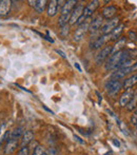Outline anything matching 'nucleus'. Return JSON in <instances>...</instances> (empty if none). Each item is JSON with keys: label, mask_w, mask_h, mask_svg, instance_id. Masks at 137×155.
Masks as SVG:
<instances>
[{"label": "nucleus", "mask_w": 137, "mask_h": 155, "mask_svg": "<svg viewBox=\"0 0 137 155\" xmlns=\"http://www.w3.org/2000/svg\"><path fill=\"white\" fill-rule=\"evenodd\" d=\"M128 59H131V58L129 57L128 51L127 50H122V51H120V52L112 54V55L108 58V60L106 61L104 68H106V71H116V70H118L119 67Z\"/></svg>", "instance_id": "obj_1"}, {"label": "nucleus", "mask_w": 137, "mask_h": 155, "mask_svg": "<svg viewBox=\"0 0 137 155\" xmlns=\"http://www.w3.org/2000/svg\"><path fill=\"white\" fill-rule=\"evenodd\" d=\"M137 70V62L134 63L133 65L129 68H123V69H119L114 71L112 74H111V79H114V80H120L123 79L127 75L131 74L132 72H135Z\"/></svg>", "instance_id": "obj_2"}, {"label": "nucleus", "mask_w": 137, "mask_h": 155, "mask_svg": "<svg viewBox=\"0 0 137 155\" xmlns=\"http://www.w3.org/2000/svg\"><path fill=\"white\" fill-rule=\"evenodd\" d=\"M104 89H106V91L108 92L109 95L115 96L116 94H118V92L121 89H122V82H121L120 80L110 79L106 82Z\"/></svg>", "instance_id": "obj_3"}, {"label": "nucleus", "mask_w": 137, "mask_h": 155, "mask_svg": "<svg viewBox=\"0 0 137 155\" xmlns=\"http://www.w3.org/2000/svg\"><path fill=\"white\" fill-rule=\"evenodd\" d=\"M119 25H120L119 18L116 17V18L111 19V20L108 21L106 25H103V28H101V35H110Z\"/></svg>", "instance_id": "obj_4"}, {"label": "nucleus", "mask_w": 137, "mask_h": 155, "mask_svg": "<svg viewBox=\"0 0 137 155\" xmlns=\"http://www.w3.org/2000/svg\"><path fill=\"white\" fill-rule=\"evenodd\" d=\"M112 54V47L111 45H106L103 49L100 50L98 54L96 55V63L97 64H103L104 61L108 60V58L111 56Z\"/></svg>", "instance_id": "obj_5"}, {"label": "nucleus", "mask_w": 137, "mask_h": 155, "mask_svg": "<svg viewBox=\"0 0 137 155\" xmlns=\"http://www.w3.org/2000/svg\"><path fill=\"white\" fill-rule=\"evenodd\" d=\"M108 41H110V35H100L94 40L90 41V48L92 50H98L101 47H103Z\"/></svg>", "instance_id": "obj_6"}, {"label": "nucleus", "mask_w": 137, "mask_h": 155, "mask_svg": "<svg viewBox=\"0 0 137 155\" xmlns=\"http://www.w3.org/2000/svg\"><path fill=\"white\" fill-rule=\"evenodd\" d=\"M89 27H90V22L88 20L84 21L82 25H78V29L75 31L74 34V40L75 41H80L84 37V35L89 32Z\"/></svg>", "instance_id": "obj_7"}, {"label": "nucleus", "mask_w": 137, "mask_h": 155, "mask_svg": "<svg viewBox=\"0 0 137 155\" xmlns=\"http://www.w3.org/2000/svg\"><path fill=\"white\" fill-rule=\"evenodd\" d=\"M99 4H100V2H99L98 0H93V1H90L86 6H84L83 14L82 15H83L86 19L90 18V17L95 13V11L99 8Z\"/></svg>", "instance_id": "obj_8"}, {"label": "nucleus", "mask_w": 137, "mask_h": 155, "mask_svg": "<svg viewBox=\"0 0 137 155\" xmlns=\"http://www.w3.org/2000/svg\"><path fill=\"white\" fill-rule=\"evenodd\" d=\"M83 8H84L83 4H78V5H76L75 8H74V10L72 11V13H71V17H70V21H69L70 25H76L78 19L83 14Z\"/></svg>", "instance_id": "obj_9"}, {"label": "nucleus", "mask_w": 137, "mask_h": 155, "mask_svg": "<svg viewBox=\"0 0 137 155\" xmlns=\"http://www.w3.org/2000/svg\"><path fill=\"white\" fill-rule=\"evenodd\" d=\"M18 140L17 139H12L10 138L8 141L5 143L3 147V153L4 155H11L13 154L15 151L17 150V147H18Z\"/></svg>", "instance_id": "obj_10"}, {"label": "nucleus", "mask_w": 137, "mask_h": 155, "mask_svg": "<svg viewBox=\"0 0 137 155\" xmlns=\"http://www.w3.org/2000/svg\"><path fill=\"white\" fill-rule=\"evenodd\" d=\"M103 18L101 16H97L95 19H93V21L90 22L89 32H90L91 34H96V33L103 28Z\"/></svg>", "instance_id": "obj_11"}, {"label": "nucleus", "mask_w": 137, "mask_h": 155, "mask_svg": "<svg viewBox=\"0 0 137 155\" xmlns=\"http://www.w3.org/2000/svg\"><path fill=\"white\" fill-rule=\"evenodd\" d=\"M117 13V8L115 5H108L103 10V13H101V17L104 19H111L114 18V16Z\"/></svg>", "instance_id": "obj_12"}, {"label": "nucleus", "mask_w": 137, "mask_h": 155, "mask_svg": "<svg viewBox=\"0 0 137 155\" xmlns=\"http://www.w3.org/2000/svg\"><path fill=\"white\" fill-rule=\"evenodd\" d=\"M34 140V133L31 130L24 131L22 137H21V148L22 147H28L32 141Z\"/></svg>", "instance_id": "obj_13"}, {"label": "nucleus", "mask_w": 137, "mask_h": 155, "mask_svg": "<svg viewBox=\"0 0 137 155\" xmlns=\"http://www.w3.org/2000/svg\"><path fill=\"white\" fill-rule=\"evenodd\" d=\"M127 41H128L127 37H120V38L115 42V45L112 47V54L122 51L126 45H127ZM112 54H111V55H112Z\"/></svg>", "instance_id": "obj_14"}, {"label": "nucleus", "mask_w": 137, "mask_h": 155, "mask_svg": "<svg viewBox=\"0 0 137 155\" xmlns=\"http://www.w3.org/2000/svg\"><path fill=\"white\" fill-rule=\"evenodd\" d=\"M134 95V92L133 91H126L125 93H122V95L120 96V98H119V106L121 107V108H125V107H127V104L130 102V100L132 99V97H133Z\"/></svg>", "instance_id": "obj_15"}, {"label": "nucleus", "mask_w": 137, "mask_h": 155, "mask_svg": "<svg viewBox=\"0 0 137 155\" xmlns=\"http://www.w3.org/2000/svg\"><path fill=\"white\" fill-rule=\"evenodd\" d=\"M12 8V1L10 0H1L0 1V16H6L10 14Z\"/></svg>", "instance_id": "obj_16"}, {"label": "nucleus", "mask_w": 137, "mask_h": 155, "mask_svg": "<svg viewBox=\"0 0 137 155\" xmlns=\"http://www.w3.org/2000/svg\"><path fill=\"white\" fill-rule=\"evenodd\" d=\"M47 16L49 17H54L57 15V13H58L57 0H52V1L47 2Z\"/></svg>", "instance_id": "obj_17"}, {"label": "nucleus", "mask_w": 137, "mask_h": 155, "mask_svg": "<svg viewBox=\"0 0 137 155\" xmlns=\"http://www.w3.org/2000/svg\"><path fill=\"white\" fill-rule=\"evenodd\" d=\"M76 4H77L76 0H69V1H66L64 8H62V10H61V15H71L72 11L74 10Z\"/></svg>", "instance_id": "obj_18"}, {"label": "nucleus", "mask_w": 137, "mask_h": 155, "mask_svg": "<svg viewBox=\"0 0 137 155\" xmlns=\"http://www.w3.org/2000/svg\"><path fill=\"white\" fill-rule=\"evenodd\" d=\"M123 30H125V25L120 23V25H119L118 27H117L116 29H115L114 31L110 34V40H112V41L118 40V39L121 37V35H122Z\"/></svg>", "instance_id": "obj_19"}, {"label": "nucleus", "mask_w": 137, "mask_h": 155, "mask_svg": "<svg viewBox=\"0 0 137 155\" xmlns=\"http://www.w3.org/2000/svg\"><path fill=\"white\" fill-rule=\"evenodd\" d=\"M23 133H24V128H23L22 126L16 127V128H15L14 130L11 131L10 138H12V139H17V140H19V139H20L21 137H22Z\"/></svg>", "instance_id": "obj_20"}, {"label": "nucleus", "mask_w": 137, "mask_h": 155, "mask_svg": "<svg viewBox=\"0 0 137 155\" xmlns=\"http://www.w3.org/2000/svg\"><path fill=\"white\" fill-rule=\"evenodd\" d=\"M136 84H137V73L134 74V75H132L131 77L127 78V79L122 82V88L126 89V90H129V89H131L132 87L135 86Z\"/></svg>", "instance_id": "obj_21"}, {"label": "nucleus", "mask_w": 137, "mask_h": 155, "mask_svg": "<svg viewBox=\"0 0 137 155\" xmlns=\"http://www.w3.org/2000/svg\"><path fill=\"white\" fill-rule=\"evenodd\" d=\"M47 6V1H45V0H39V1H36V4H35L34 8L37 13L41 14V13L44 12Z\"/></svg>", "instance_id": "obj_22"}, {"label": "nucleus", "mask_w": 137, "mask_h": 155, "mask_svg": "<svg viewBox=\"0 0 137 155\" xmlns=\"http://www.w3.org/2000/svg\"><path fill=\"white\" fill-rule=\"evenodd\" d=\"M136 106H137V91L134 92V95L132 97V99L130 100V102L127 104V110L128 111H134L136 109Z\"/></svg>", "instance_id": "obj_23"}, {"label": "nucleus", "mask_w": 137, "mask_h": 155, "mask_svg": "<svg viewBox=\"0 0 137 155\" xmlns=\"http://www.w3.org/2000/svg\"><path fill=\"white\" fill-rule=\"evenodd\" d=\"M70 17H71V15H60L59 20H58V25L61 28L67 25L70 21Z\"/></svg>", "instance_id": "obj_24"}, {"label": "nucleus", "mask_w": 137, "mask_h": 155, "mask_svg": "<svg viewBox=\"0 0 137 155\" xmlns=\"http://www.w3.org/2000/svg\"><path fill=\"white\" fill-rule=\"evenodd\" d=\"M44 152H45L44 147H43V146H41V145H38L33 150V153H32L31 155H42Z\"/></svg>", "instance_id": "obj_25"}, {"label": "nucleus", "mask_w": 137, "mask_h": 155, "mask_svg": "<svg viewBox=\"0 0 137 155\" xmlns=\"http://www.w3.org/2000/svg\"><path fill=\"white\" fill-rule=\"evenodd\" d=\"M29 154H30L29 147H22L20 148V150L18 151V154L17 155H29Z\"/></svg>", "instance_id": "obj_26"}, {"label": "nucleus", "mask_w": 137, "mask_h": 155, "mask_svg": "<svg viewBox=\"0 0 137 155\" xmlns=\"http://www.w3.org/2000/svg\"><path fill=\"white\" fill-rule=\"evenodd\" d=\"M69 33H70V25H69L62 27V30H61V35H62V36L67 37L69 35Z\"/></svg>", "instance_id": "obj_27"}, {"label": "nucleus", "mask_w": 137, "mask_h": 155, "mask_svg": "<svg viewBox=\"0 0 137 155\" xmlns=\"http://www.w3.org/2000/svg\"><path fill=\"white\" fill-rule=\"evenodd\" d=\"M45 153H47V155H57L58 151H57V149H56L55 147H51L49 150H47V151H45Z\"/></svg>", "instance_id": "obj_28"}, {"label": "nucleus", "mask_w": 137, "mask_h": 155, "mask_svg": "<svg viewBox=\"0 0 137 155\" xmlns=\"http://www.w3.org/2000/svg\"><path fill=\"white\" fill-rule=\"evenodd\" d=\"M131 124L136 127V124H137V109L135 110V112L133 113V115H132V117H131Z\"/></svg>", "instance_id": "obj_29"}, {"label": "nucleus", "mask_w": 137, "mask_h": 155, "mask_svg": "<svg viewBox=\"0 0 137 155\" xmlns=\"http://www.w3.org/2000/svg\"><path fill=\"white\" fill-rule=\"evenodd\" d=\"M129 38H131L132 40H137V34L134 31L129 32Z\"/></svg>", "instance_id": "obj_30"}, {"label": "nucleus", "mask_w": 137, "mask_h": 155, "mask_svg": "<svg viewBox=\"0 0 137 155\" xmlns=\"http://www.w3.org/2000/svg\"><path fill=\"white\" fill-rule=\"evenodd\" d=\"M74 138H75L76 140H77L79 143H81V145H86V141H84V140H82V138H81V137H79V136H78V135H74Z\"/></svg>", "instance_id": "obj_31"}, {"label": "nucleus", "mask_w": 137, "mask_h": 155, "mask_svg": "<svg viewBox=\"0 0 137 155\" xmlns=\"http://www.w3.org/2000/svg\"><path fill=\"white\" fill-rule=\"evenodd\" d=\"M64 3H66V1H62V0H59V1H57V4H58V11H61L62 8H64Z\"/></svg>", "instance_id": "obj_32"}, {"label": "nucleus", "mask_w": 137, "mask_h": 155, "mask_svg": "<svg viewBox=\"0 0 137 155\" xmlns=\"http://www.w3.org/2000/svg\"><path fill=\"white\" fill-rule=\"evenodd\" d=\"M55 52H56V53H57V54H59V55L61 56L62 58H64V59H67V55H66V54H64V52H62V51H61V50H55Z\"/></svg>", "instance_id": "obj_33"}, {"label": "nucleus", "mask_w": 137, "mask_h": 155, "mask_svg": "<svg viewBox=\"0 0 137 155\" xmlns=\"http://www.w3.org/2000/svg\"><path fill=\"white\" fill-rule=\"evenodd\" d=\"M112 143H114V146H115V147H117V148H119V147H120V143H119V141L117 140V139H113V140H112Z\"/></svg>", "instance_id": "obj_34"}, {"label": "nucleus", "mask_w": 137, "mask_h": 155, "mask_svg": "<svg viewBox=\"0 0 137 155\" xmlns=\"http://www.w3.org/2000/svg\"><path fill=\"white\" fill-rule=\"evenodd\" d=\"M42 108L44 109L45 111H47V112H49V113H51V114H53V115H54V112H53V111H52L51 109H49V108H47V106H42Z\"/></svg>", "instance_id": "obj_35"}, {"label": "nucleus", "mask_w": 137, "mask_h": 155, "mask_svg": "<svg viewBox=\"0 0 137 155\" xmlns=\"http://www.w3.org/2000/svg\"><path fill=\"white\" fill-rule=\"evenodd\" d=\"M74 67L76 68V69L78 70V72H82V70H81V68H80V65H79V63H77L76 62L75 64H74Z\"/></svg>", "instance_id": "obj_36"}, {"label": "nucleus", "mask_w": 137, "mask_h": 155, "mask_svg": "<svg viewBox=\"0 0 137 155\" xmlns=\"http://www.w3.org/2000/svg\"><path fill=\"white\" fill-rule=\"evenodd\" d=\"M95 93H96V95L98 96V98H99V102H100L101 100H103V96L100 95V93H99L98 91H96V92H95Z\"/></svg>", "instance_id": "obj_37"}, {"label": "nucleus", "mask_w": 137, "mask_h": 155, "mask_svg": "<svg viewBox=\"0 0 137 155\" xmlns=\"http://www.w3.org/2000/svg\"><path fill=\"white\" fill-rule=\"evenodd\" d=\"M28 2H29V3H30V5H31V6H33V8L35 6V4H36V1H33V0H29V1H28Z\"/></svg>", "instance_id": "obj_38"}, {"label": "nucleus", "mask_w": 137, "mask_h": 155, "mask_svg": "<svg viewBox=\"0 0 137 155\" xmlns=\"http://www.w3.org/2000/svg\"><path fill=\"white\" fill-rule=\"evenodd\" d=\"M2 128H3V124H0V134H1V130H2Z\"/></svg>", "instance_id": "obj_39"}, {"label": "nucleus", "mask_w": 137, "mask_h": 155, "mask_svg": "<svg viewBox=\"0 0 137 155\" xmlns=\"http://www.w3.org/2000/svg\"><path fill=\"white\" fill-rule=\"evenodd\" d=\"M42 155H47V153H45V152H44V153H43Z\"/></svg>", "instance_id": "obj_40"}, {"label": "nucleus", "mask_w": 137, "mask_h": 155, "mask_svg": "<svg viewBox=\"0 0 137 155\" xmlns=\"http://www.w3.org/2000/svg\"><path fill=\"white\" fill-rule=\"evenodd\" d=\"M0 27H1V23H0Z\"/></svg>", "instance_id": "obj_41"}, {"label": "nucleus", "mask_w": 137, "mask_h": 155, "mask_svg": "<svg viewBox=\"0 0 137 155\" xmlns=\"http://www.w3.org/2000/svg\"><path fill=\"white\" fill-rule=\"evenodd\" d=\"M136 128H137V124H136Z\"/></svg>", "instance_id": "obj_42"}]
</instances>
